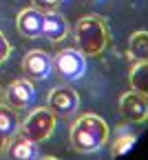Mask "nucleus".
<instances>
[{"label": "nucleus", "mask_w": 148, "mask_h": 160, "mask_svg": "<svg viewBox=\"0 0 148 160\" xmlns=\"http://www.w3.org/2000/svg\"><path fill=\"white\" fill-rule=\"evenodd\" d=\"M51 69H53V58L42 49H33L22 58V71L27 73L29 80H44L49 78Z\"/></svg>", "instance_id": "0eeeda50"}, {"label": "nucleus", "mask_w": 148, "mask_h": 160, "mask_svg": "<svg viewBox=\"0 0 148 160\" xmlns=\"http://www.w3.org/2000/svg\"><path fill=\"white\" fill-rule=\"evenodd\" d=\"M33 98H35V89H33L29 78H16L13 82L7 87V91H5V102L11 109L29 107L33 102Z\"/></svg>", "instance_id": "6e6552de"}, {"label": "nucleus", "mask_w": 148, "mask_h": 160, "mask_svg": "<svg viewBox=\"0 0 148 160\" xmlns=\"http://www.w3.org/2000/svg\"><path fill=\"white\" fill-rule=\"evenodd\" d=\"M77 107H80V96L71 87H55L49 93V109L60 118L73 116L77 111Z\"/></svg>", "instance_id": "39448f33"}, {"label": "nucleus", "mask_w": 148, "mask_h": 160, "mask_svg": "<svg viewBox=\"0 0 148 160\" xmlns=\"http://www.w3.org/2000/svg\"><path fill=\"white\" fill-rule=\"evenodd\" d=\"M9 158L11 160H38V142L18 136L11 147H9Z\"/></svg>", "instance_id": "9b49d317"}, {"label": "nucleus", "mask_w": 148, "mask_h": 160, "mask_svg": "<svg viewBox=\"0 0 148 160\" xmlns=\"http://www.w3.org/2000/svg\"><path fill=\"white\" fill-rule=\"evenodd\" d=\"M0 98H2V87H0Z\"/></svg>", "instance_id": "aec40b11"}, {"label": "nucleus", "mask_w": 148, "mask_h": 160, "mask_svg": "<svg viewBox=\"0 0 148 160\" xmlns=\"http://www.w3.org/2000/svg\"><path fill=\"white\" fill-rule=\"evenodd\" d=\"M131 87L133 91L141 93L144 98H148V62H135L131 69Z\"/></svg>", "instance_id": "ddd939ff"}, {"label": "nucleus", "mask_w": 148, "mask_h": 160, "mask_svg": "<svg viewBox=\"0 0 148 160\" xmlns=\"http://www.w3.org/2000/svg\"><path fill=\"white\" fill-rule=\"evenodd\" d=\"M135 145V136H119V138H115V142H113V156H122V153H126L131 147Z\"/></svg>", "instance_id": "2eb2a0df"}, {"label": "nucleus", "mask_w": 148, "mask_h": 160, "mask_svg": "<svg viewBox=\"0 0 148 160\" xmlns=\"http://www.w3.org/2000/svg\"><path fill=\"white\" fill-rule=\"evenodd\" d=\"M119 116L126 122H144L148 118V100L137 91H126L119 98Z\"/></svg>", "instance_id": "423d86ee"}, {"label": "nucleus", "mask_w": 148, "mask_h": 160, "mask_svg": "<svg viewBox=\"0 0 148 160\" xmlns=\"http://www.w3.org/2000/svg\"><path fill=\"white\" fill-rule=\"evenodd\" d=\"M18 129H20V118L16 109H11L9 105H0V133L5 138H11Z\"/></svg>", "instance_id": "4468645a"}, {"label": "nucleus", "mask_w": 148, "mask_h": 160, "mask_svg": "<svg viewBox=\"0 0 148 160\" xmlns=\"http://www.w3.org/2000/svg\"><path fill=\"white\" fill-rule=\"evenodd\" d=\"M128 56L135 62H148V31H135L131 36Z\"/></svg>", "instance_id": "f8f14e48"}, {"label": "nucleus", "mask_w": 148, "mask_h": 160, "mask_svg": "<svg viewBox=\"0 0 148 160\" xmlns=\"http://www.w3.org/2000/svg\"><path fill=\"white\" fill-rule=\"evenodd\" d=\"M55 129V113L49 107H38L35 111L29 113V118L20 125V136L31 140V142H44Z\"/></svg>", "instance_id": "7ed1b4c3"}, {"label": "nucleus", "mask_w": 148, "mask_h": 160, "mask_svg": "<svg viewBox=\"0 0 148 160\" xmlns=\"http://www.w3.org/2000/svg\"><path fill=\"white\" fill-rule=\"evenodd\" d=\"M42 20H44V11H40L35 7L22 9L18 13V31L25 38H40L42 36Z\"/></svg>", "instance_id": "1a4fd4ad"}, {"label": "nucleus", "mask_w": 148, "mask_h": 160, "mask_svg": "<svg viewBox=\"0 0 148 160\" xmlns=\"http://www.w3.org/2000/svg\"><path fill=\"white\" fill-rule=\"evenodd\" d=\"M7 140H9V138H5L2 133H0V153H2V149H5V145H7Z\"/></svg>", "instance_id": "a211bd4d"}, {"label": "nucleus", "mask_w": 148, "mask_h": 160, "mask_svg": "<svg viewBox=\"0 0 148 160\" xmlns=\"http://www.w3.org/2000/svg\"><path fill=\"white\" fill-rule=\"evenodd\" d=\"M42 36L49 38L51 42H60V40H64L69 36V22L58 11H44V20H42Z\"/></svg>", "instance_id": "9d476101"}, {"label": "nucleus", "mask_w": 148, "mask_h": 160, "mask_svg": "<svg viewBox=\"0 0 148 160\" xmlns=\"http://www.w3.org/2000/svg\"><path fill=\"white\" fill-rule=\"evenodd\" d=\"M109 140V125L95 113L80 116L71 127V147L77 153H93Z\"/></svg>", "instance_id": "f257e3e1"}, {"label": "nucleus", "mask_w": 148, "mask_h": 160, "mask_svg": "<svg viewBox=\"0 0 148 160\" xmlns=\"http://www.w3.org/2000/svg\"><path fill=\"white\" fill-rule=\"evenodd\" d=\"M40 160H58V158H53V156H44V158H40Z\"/></svg>", "instance_id": "6ab92c4d"}, {"label": "nucleus", "mask_w": 148, "mask_h": 160, "mask_svg": "<svg viewBox=\"0 0 148 160\" xmlns=\"http://www.w3.org/2000/svg\"><path fill=\"white\" fill-rule=\"evenodd\" d=\"M9 53H11V45L7 42V38L2 36V31H0V62H5L9 58Z\"/></svg>", "instance_id": "f3484780"}, {"label": "nucleus", "mask_w": 148, "mask_h": 160, "mask_svg": "<svg viewBox=\"0 0 148 160\" xmlns=\"http://www.w3.org/2000/svg\"><path fill=\"white\" fill-rule=\"evenodd\" d=\"M53 67L64 80L73 82L86 73V56L80 49H62L53 58Z\"/></svg>", "instance_id": "20e7f679"}, {"label": "nucleus", "mask_w": 148, "mask_h": 160, "mask_svg": "<svg viewBox=\"0 0 148 160\" xmlns=\"http://www.w3.org/2000/svg\"><path fill=\"white\" fill-rule=\"evenodd\" d=\"M33 2V7L35 9H40V11H55L64 0H31Z\"/></svg>", "instance_id": "dca6fc26"}, {"label": "nucleus", "mask_w": 148, "mask_h": 160, "mask_svg": "<svg viewBox=\"0 0 148 160\" xmlns=\"http://www.w3.org/2000/svg\"><path fill=\"white\" fill-rule=\"evenodd\" d=\"M77 49L84 56H99L109 45V27L99 16H84L73 29Z\"/></svg>", "instance_id": "f03ea898"}]
</instances>
